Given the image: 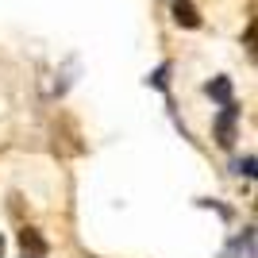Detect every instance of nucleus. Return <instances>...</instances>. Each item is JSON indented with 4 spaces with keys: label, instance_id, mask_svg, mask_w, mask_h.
I'll use <instances>...</instances> for the list:
<instances>
[{
    "label": "nucleus",
    "instance_id": "nucleus-1",
    "mask_svg": "<svg viewBox=\"0 0 258 258\" xmlns=\"http://www.w3.org/2000/svg\"><path fill=\"white\" fill-rule=\"evenodd\" d=\"M235 119H239V108H235V100H231V104H224V116L216 123V143H220V147H231V143H235Z\"/></svg>",
    "mask_w": 258,
    "mask_h": 258
},
{
    "label": "nucleus",
    "instance_id": "nucleus-2",
    "mask_svg": "<svg viewBox=\"0 0 258 258\" xmlns=\"http://www.w3.org/2000/svg\"><path fill=\"white\" fill-rule=\"evenodd\" d=\"M224 258H254V231L247 227L239 239H231L227 250H224Z\"/></svg>",
    "mask_w": 258,
    "mask_h": 258
},
{
    "label": "nucleus",
    "instance_id": "nucleus-3",
    "mask_svg": "<svg viewBox=\"0 0 258 258\" xmlns=\"http://www.w3.org/2000/svg\"><path fill=\"white\" fill-rule=\"evenodd\" d=\"M173 20L181 23V27H189V31H197V27H201V12H197L193 0H177V4H173Z\"/></svg>",
    "mask_w": 258,
    "mask_h": 258
},
{
    "label": "nucleus",
    "instance_id": "nucleus-4",
    "mask_svg": "<svg viewBox=\"0 0 258 258\" xmlns=\"http://www.w3.org/2000/svg\"><path fill=\"white\" fill-rule=\"evenodd\" d=\"M20 247L31 250V254H46V239L39 235L35 227H23V231H20Z\"/></svg>",
    "mask_w": 258,
    "mask_h": 258
},
{
    "label": "nucleus",
    "instance_id": "nucleus-5",
    "mask_svg": "<svg viewBox=\"0 0 258 258\" xmlns=\"http://www.w3.org/2000/svg\"><path fill=\"white\" fill-rule=\"evenodd\" d=\"M208 97L220 100V104H231V81H227V77H216V81H208Z\"/></svg>",
    "mask_w": 258,
    "mask_h": 258
},
{
    "label": "nucleus",
    "instance_id": "nucleus-6",
    "mask_svg": "<svg viewBox=\"0 0 258 258\" xmlns=\"http://www.w3.org/2000/svg\"><path fill=\"white\" fill-rule=\"evenodd\" d=\"M254 166H258V162H254V154H250V158H243V162H239V173H247V177H254Z\"/></svg>",
    "mask_w": 258,
    "mask_h": 258
},
{
    "label": "nucleus",
    "instance_id": "nucleus-7",
    "mask_svg": "<svg viewBox=\"0 0 258 258\" xmlns=\"http://www.w3.org/2000/svg\"><path fill=\"white\" fill-rule=\"evenodd\" d=\"M166 74H170V70H166V66H162L158 74H154V77H151V85H158V89H166Z\"/></svg>",
    "mask_w": 258,
    "mask_h": 258
},
{
    "label": "nucleus",
    "instance_id": "nucleus-8",
    "mask_svg": "<svg viewBox=\"0 0 258 258\" xmlns=\"http://www.w3.org/2000/svg\"><path fill=\"white\" fill-rule=\"evenodd\" d=\"M0 258H4V235H0Z\"/></svg>",
    "mask_w": 258,
    "mask_h": 258
},
{
    "label": "nucleus",
    "instance_id": "nucleus-9",
    "mask_svg": "<svg viewBox=\"0 0 258 258\" xmlns=\"http://www.w3.org/2000/svg\"><path fill=\"white\" fill-rule=\"evenodd\" d=\"M31 258H35V254H31Z\"/></svg>",
    "mask_w": 258,
    "mask_h": 258
}]
</instances>
